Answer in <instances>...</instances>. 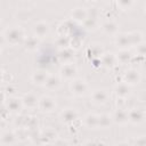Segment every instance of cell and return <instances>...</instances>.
<instances>
[{
    "instance_id": "obj_6",
    "label": "cell",
    "mask_w": 146,
    "mask_h": 146,
    "mask_svg": "<svg viewBox=\"0 0 146 146\" xmlns=\"http://www.w3.org/2000/svg\"><path fill=\"white\" fill-rule=\"evenodd\" d=\"M76 116H78L76 112L74 110H71V108L65 110L62 113V119H63L64 122H72V121H74L76 119Z\"/></svg>"
},
{
    "instance_id": "obj_16",
    "label": "cell",
    "mask_w": 146,
    "mask_h": 146,
    "mask_svg": "<svg viewBox=\"0 0 146 146\" xmlns=\"http://www.w3.org/2000/svg\"><path fill=\"white\" fill-rule=\"evenodd\" d=\"M125 80H127V83H135L138 81V74L136 71H129L127 72L125 74Z\"/></svg>"
},
{
    "instance_id": "obj_23",
    "label": "cell",
    "mask_w": 146,
    "mask_h": 146,
    "mask_svg": "<svg viewBox=\"0 0 146 146\" xmlns=\"http://www.w3.org/2000/svg\"><path fill=\"white\" fill-rule=\"evenodd\" d=\"M2 76H3V73H2V71H0V82L2 81Z\"/></svg>"
},
{
    "instance_id": "obj_13",
    "label": "cell",
    "mask_w": 146,
    "mask_h": 146,
    "mask_svg": "<svg viewBox=\"0 0 146 146\" xmlns=\"http://www.w3.org/2000/svg\"><path fill=\"white\" fill-rule=\"evenodd\" d=\"M84 123L88 128H95L97 127V116L94 114H89L88 116H86Z\"/></svg>"
},
{
    "instance_id": "obj_15",
    "label": "cell",
    "mask_w": 146,
    "mask_h": 146,
    "mask_svg": "<svg viewBox=\"0 0 146 146\" xmlns=\"http://www.w3.org/2000/svg\"><path fill=\"white\" fill-rule=\"evenodd\" d=\"M15 135L13 133V132H5L3 135H2V137H1V141L3 143V144H13V143H15Z\"/></svg>"
},
{
    "instance_id": "obj_22",
    "label": "cell",
    "mask_w": 146,
    "mask_h": 146,
    "mask_svg": "<svg viewBox=\"0 0 146 146\" xmlns=\"http://www.w3.org/2000/svg\"><path fill=\"white\" fill-rule=\"evenodd\" d=\"M131 2H132V0H119L120 6L123 7V8H127V6L129 7V6L131 5Z\"/></svg>"
},
{
    "instance_id": "obj_19",
    "label": "cell",
    "mask_w": 146,
    "mask_h": 146,
    "mask_svg": "<svg viewBox=\"0 0 146 146\" xmlns=\"http://www.w3.org/2000/svg\"><path fill=\"white\" fill-rule=\"evenodd\" d=\"M115 91H116L117 96H125L128 94V87L125 84H120L116 87Z\"/></svg>"
},
{
    "instance_id": "obj_12",
    "label": "cell",
    "mask_w": 146,
    "mask_h": 146,
    "mask_svg": "<svg viewBox=\"0 0 146 146\" xmlns=\"http://www.w3.org/2000/svg\"><path fill=\"white\" fill-rule=\"evenodd\" d=\"M34 30H35V33L41 36V35H43V34H46L48 32V24L41 22V23H39V24L35 25V29Z\"/></svg>"
},
{
    "instance_id": "obj_3",
    "label": "cell",
    "mask_w": 146,
    "mask_h": 146,
    "mask_svg": "<svg viewBox=\"0 0 146 146\" xmlns=\"http://www.w3.org/2000/svg\"><path fill=\"white\" fill-rule=\"evenodd\" d=\"M86 89H87V84L84 83V81H82V80H74L73 81V83H72V90H73L74 94L82 95V94H84Z\"/></svg>"
},
{
    "instance_id": "obj_1",
    "label": "cell",
    "mask_w": 146,
    "mask_h": 146,
    "mask_svg": "<svg viewBox=\"0 0 146 146\" xmlns=\"http://www.w3.org/2000/svg\"><path fill=\"white\" fill-rule=\"evenodd\" d=\"M56 106L55 100L51 97H42L39 102V107L43 112H51Z\"/></svg>"
},
{
    "instance_id": "obj_10",
    "label": "cell",
    "mask_w": 146,
    "mask_h": 146,
    "mask_svg": "<svg viewBox=\"0 0 146 146\" xmlns=\"http://www.w3.org/2000/svg\"><path fill=\"white\" fill-rule=\"evenodd\" d=\"M23 104L25 105V106H27V107H34V106H36V104H38V99L32 95V94H29V95H26L24 98H23Z\"/></svg>"
},
{
    "instance_id": "obj_7",
    "label": "cell",
    "mask_w": 146,
    "mask_h": 146,
    "mask_svg": "<svg viewBox=\"0 0 146 146\" xmlns=\"http://www.w3.org/2000/svg\"><path fill=\"white\" fill-rule=\"evenodd\" d=\"M92 99L96 103H105L107 99V94L104 90H96L92 94Z\"/></svg>"
},
{
    "instance_id": "obj_4",
    "label": "cell",
    "mask_w": 146,
    "mask_h": 146,
    "mask_svg": "<svg viewBox=\"0 0 146 146\" xmlns=\"http://www.w3.org/2000/svg\"><path fill=\"white\" fill-rule=\"evenodd\" d=\"M144 114L140 110H132L128 113V121H131L132 123H139L143 121Z\"/></svg>"
},
{
    "instance_id": "obj_18",
    "label": "cell",
    "mask_w": 146,
    "mask_h": 146,
    "mask_svg": "<svg viewBox=\"0 0 146 146\" xmlns=\"http://www.w3.org/2000/svg\"><path fill=\"white\" fill-rule=\"evenodd\" d=\"M104 30L107 33H114L116 31V25L113 22H107L106 24H104Z\"/></svg>"
},
{
    "instance_id": "obj_21",
    "label": "cell",
    "mask_w": 146,
    "mask_h": 146,
    "mask_svg": "<svg viewBox=\"0 0 146 146\" xmlns=\"http://www.w3.org/2000/svg\"><path fill=\"white\" fill-rule=\"evenodd\" d=\"M17 100H18V99H11V100L9 102V107H10V110H13V111L18 110L19 104H18V102H17Z\"/></svg>"
},
{
    "instance_id": "obj_9",
    "label": "cell",
    "mask_w": 146,
    "mask_h": 146,
    "mask_svg": "<svg viewBox=\"0 0 146 146\" xmlns=\"http://www.w3.org/2000/svg\"><path fill=\"white\" fill-rule=\"evenodd\" d=\"M47 78H48V75H47L46 72H36V73L33 74L32 80H33L34 83H36V84H43V83L46 82Z\"/></svg>"
},
{
    "instance_id": "obj_17",
    "label": "cell",
    "mask_w": 146,
    "mask_h": 146,
    "mask_svg": "<svg viewBox=\"0 0 146 146\" xmlns=\"http://www.w3.org/2000/svg\"><path fill=\"white\" fill-rule=\"evenodd\" d=\"M58 83H59V80H58V78H56V76H48L47 80H46V82H44V84H46L48 88L57 87Z\"/></svg>"
},
{
    "instance_id": "obj_8",
    "label": "cell",
    "mask_w": 146,
    "mask_h": 146,
    "mask_svg": "<svg viewBox=\"0 0 146 146\" xmlns=\"http://www.w3.org/2000/svg\"><path fill=\"white\" fill-rule=\"evenodd\" d=\"M62 74L63 76H65L66 79H71L73 78V75L75 74V67L72 64H67L62 68Z\"/></svg>"
},
{
    "instance_id": "obj_11",
    "label": "cell",
    "mask_w": 146,
    "mask_h": 146,
    "mask_svg": "<svg viewBox=\"0 0 146 146\" xmlns=\"http://www.w3.org/2000/svg\"><path fill=\"white\" fill-rule=\"evenodd\" d=\"M110 123H111V116H108V115L97 116V127L106 128L107 125H110Z\"/></svg>"
},
{
    "instance_id": "obj_14",
    "label": "cell",
    "mask_w": 146,
    "mask_h": 146,
    "mask_svg": "<svg viewBox=\"0 0 146 146\" xmlns=\"http://www.w3.org/2000/svg\"><path fill=\"white\" fill-rule=\"evenodd\" d=\"M72 17H73L74 19L82 21V19H84V18L87 17V13H86L83 9H81V8H76V9L72 13Z\"/></svg>"
},
{
    "instance_id": "obj_5",
    "label": "cell",
    "mask_w": 146,
    "mask_h": 146,
    "mask_svg": "<svg viewBox=\"0 0 146 146\" xmlns=\"http://www.w3.org/2000/svg\"><path fill=\"white\" fill-rule=\"evenodd\" d=\"M113 120L116 122V123H120V124H123L125 122H128V113L123 110H117L114 115H113Z\"/></svg>"
},
{
    "instance_id": "obj_2",
    "label": "cell",
    "mask_w": 146,
    "mask_h": 146,
    "mask_svg": "<svg viewBox=\"0 0 146 146\" xmlns=\"http://www.w3.org/2000/svg\"><path fill=\"white\" fill-rule=\"evenodd\" d=\"M22 36H23L22 31H21L19 29H16V27L8 30L7 33H6V39H7L10 43H17V42L22 39Z\"/></svg>"
},
{
    "instance_id": "obj_20",
    "label": "cell",
    "mask_w": 146,
    "mask_h": 146,
    "mask_svg": "<svg viewBox=\"0 0 146 146\" xmlns=\"http://www.w3.org/2000/svg\"><path fill=\"white\" fill-rule=\"evenodd\" d=\"M36 44H38V41L35 38H29L26 40V48H29V49H33Z\"/></svg>"
}]
</instances>
